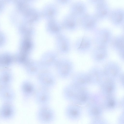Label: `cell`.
<instances>
[{
  "label": "cell",
  "mask_w": 124,
  "mask_h": 124,
  "mask_svg": "<svg viewBox=\"0 0 124 124\" xmlns=\"http://www.w3.org/2000/svg\"><path fill=\"white\" fill-rule=\"evenodd\" d=\"M95 32L94 41L95 46L108 48L113 37L110 30L102 28L97 29Z\"/></svg>",
  "instance_id": "6da1fadb"
},
{
  "label": "cell",
  "mask_w": 124,
  "mask_h": 124,
  "mask_svg": "<svg viewBox=\"0 0 124 124\" xmlns=\"http://www.w3.org/2000/svg\"><path fill=\"white\" fill-rule=\"evenodd\" d=\"M38 121L43 124H49L54 122L56 118L55 112L49 105L39 107L36 113Z\"/></svg>",
  "instance_id": "7a4b0ae2"
},
{
  "label": "cell",
  "mask_w": 124,
  "mask_h": 124,
  "mask_svg": "<svg viewBox=\"0 0 124 124\" xmlns=\"http://www.w3.org/2000/svg\"><path fill=\"white\" fill-rule=\"evenodd\" d=\"M79 27L86 31H95L98 21L93 14L88 13L79 18Z\"/></svg>",
  "instance_id": "3957f363"
},
{
  "label": "cell",
  "mask_w": 124,
  "mask_h": 124,
  "mask_svg": "<svg viewBox=\"0 0 124 124\" xmlns=\"http://www.w3.org/2000/svg\"><path fill=\"white\" fill-rule=\"evenodd\" d=\"M20 90L23 101L25 103L30 100L36 91L35 85L29 79H25L22 82L20 85Z\"/></svg>",
  "instance_id": "277c9868"
},
{
  "label": "cell",
  "mask_w": 124,
  "mask_h": 124,
  "mask_svg": "<svg viewBox=\"0 0 124 124\" xmlns=\"http://www.w3.org/2000/svg\"><path fill=\"white\" fill-rule=\"evenodd\" d=\"M34 96L35 103L39 107L49 105L51 100L49 90L42 87L36 91Z\"/></svg>",
  "instance_id": "5b68a950"
},
{
  "label": "cell",
  "mask_w": 124,
  "mask_h": 124,
  "mask_svg": "<svg viewBox=\"0 0 124 124\" xmlns=\"http://www.w3.org/2000/svg\"><path fill=\"white\" fill-rule=\"evenodd\" d=\"M16 113L15 107L12 103L3 102L0 106V118L2 120H11L15 116Z\"/></svg>",
  "instance_id": "8992f818"
},
{
  "label": "cell",
  "mask_w": 124,
  "mask_h": 124,
  "mask_svg": "<svg viewBox=\"0 0 124 124\" xmlns=\"http://www.w3.org/2000/svg\"><path fill=\"white\" fill-rule=\"evenodd\" d=\"M95 6L93 14L98 21L108 18L111 10L105 1L96 5Z\"/></svg>",
  "instance_id": "52a82bcc"
},
{
  "label": "cell",
  "mask_w": 124,
  "mask_h": 124,
  "mask_svg": "<svg viewBox=\"0 0 124 124\" xmlns=\"http://www.w3.org/2000/svg\"><path fill=\"white\" fill-rule=\"evenodd\" d=\"M124 9L118 8L111 10L108 18L111 23L117 27L122 26L124 24Z\"/></svg>",
  "instance_id": "ba28073f"
},
{
  "label": "cell",
  "mask_w": 124,
  "mask_h": 124,
  "mask_svg": "<svg viewBox=\"0 0 124 124\" xmlns=\"http://www.w3.org/2000/svg\"><path fill=\"white\" fill-rule=\"evenodd\" d=\"M93 42L90 37L85 36L78 38L76 42L75 47L77 51L80 53H84L92 48Z\"/></svg>",
  "instance_id": "9c48e42d"
},
{
  "label": "cell",
  "mask_w": 124,
  "mask_h": 124,
  "mask_svg": "<svg viewBox=\"0 0 124 124\" xmlns=\"http://www.w3.org/2000/svg\"><path fill=\"white\" fill-rule=\"evenodd\" d=\"M111 47L118 54L121 59L124 58V35H120L113 37L110 44Z\"/></svg>",
  "instance_id": "30bf717a"
},
{
  "label": "cell",
  "mask_w": 124,
  "mask_h": 124,
  "mask_svg": "<svg viewBox=\"0 0 124 124\" xmlns=\"http://www.w3.org/2000/svg\"><path fill=\"white\" fill-rule=\"evenodd\" d=\"M37 79L38 83L42 87L48 90L54 87L57 83L55 77L49 74H40L38 76Z\"/></svg>",
  "instance_id": "8fae6325"
},
{
  "label": "cell",
  "mask_w": 124,
  "mask_h": 124,
  "mask_svg": "<svg viewBox=\"0 0 124 124\" xmlns=\"http://www.w3.org/2000/svg\"><path fill=\"white\" fill-rule=\"evenodd\" d=\"M108 47L95 46L93 49L91 57L95 62L100 63L105 61L108 55Z\"/></svg>",
  "instance_id": "7c38bea8"
},
{
  "label": "cell",
  "mask_w": 124,
  "mask_h": 124,
  "mask_svg": "<svg viewBox=\"0 0 124 124\" xmlns=\"http://www.w3.org/2000/svg\"><path fill=\"white\" fill-rule=\"evenodd\" d=\"M16 97L15 91L10 86L0 87V100L3 102L12 103Z\"/></svg>",
  "instance_id": "4fadbf2b"
},
{
  "label": "cell",
  "mask_w": 124,
  "mask_h": 124,
  "mask_svg": "<svg viewBox=\"0 0 124 124\" xmlns=\"http://www.w3.org/2000/svg\"><path fill=\"white\" fill-rule=\"evenodd\" d=\"M71 11V14L79 18L88 13L86 5L81 1H76L72 4Z\"/></svg>",
  "instance_id": "5bb4252c"
},
{
  "label": "cell",
  "mask_w": 124,
  "mask_h": 124,
  "mask_svg": "<svg viewBox=\"0 0 124 124\" xmlns=\"http://www.w3.org/2000/svg\"><path fill=\"white\" fill-rule=\"evenodd\" d=\"M104 70L105 72L108 74L115 75L119 73L120 68L119 65L116 62L110 61L105 64Z\"/></svg>",
  "instance_id": "9a60e30c"
},
{
  "label": "cell",
  "mask_w": 124,
  "mask_h": 124,
  "mask_svg": "<svg viewBox=\"0 0 124 124\" xmlns=\"http://www.w3.org/2000/svg\"><path fill=\"white\" fill-rule=\"evenodd\" d=\"M14 80L12 74L8 71L0 73V87L10 86Z\"/></svg>",
  "instance_id": "2e32d148"
},
{
  "label": "cell",
  "mask_w": 124,
  "mask_h": 124,
  "mask_svg": "<svg viewBox=\"0 0 124 124\" xmlns=\"http://www.w3.org/2000/svg\"><path fill=\"white\" fill-rule=\"evenodd\" d=\"M78 111L75 106L70 105L66 108L65 111L66 116L68 119L73 120L75 119L78 115Z\"/></svg>",
  "instance_id": "e0dca14e"
},
{
  "label": "cell",
  "mask_w": 124,
  "mask_h": 124,
  "mask_svg": "<svg viewBox=\"0 0 124 124\" xmlns=\"http://www.w3.org/2000/svg\"><path fill=\"white\" fill-rule=\"evenodd\" d=\"M91 4L94 6L96 5L105 1V0H88Z\"/></svg>",
  "instance_id": "ac0fdd59"
},
{
  "label": "cell",
  "mask_w": 124,
  "mask_h": 124,
  "mask_svg": "<svg viewBox=\"0 0 124 124\" xmlns=\"http://www.w3.org/2000/svg\"><path fill=\"white\" fill-rule=\"evenodd\" d=\"M108 106L110 107H113L115 105L114 101H110L108 103Z\"/></svg>",
  "instance_id": "d6986e66"
},
{
  "label": "cell",
  "mask_w": 124,
  "mask_h": 124,
  "mask_svg": "<svg viewBox=\"0 0 124 124\" xmlns=\"http://www.w3.org/2000/svg\"><path fill=\"white\" fill-rule=\"evenodd\" d=\"M93 112L95 114H97L99 113V110L97 108H94L93 110Z\"/></svg>",
  "instance_id": "ffe728a7"
}]
</instances>
